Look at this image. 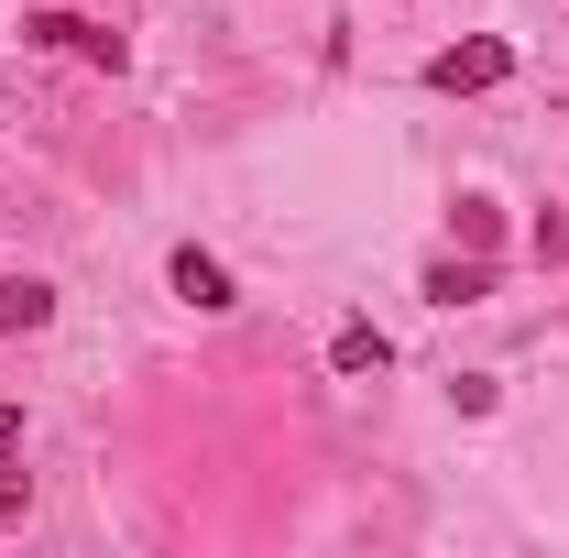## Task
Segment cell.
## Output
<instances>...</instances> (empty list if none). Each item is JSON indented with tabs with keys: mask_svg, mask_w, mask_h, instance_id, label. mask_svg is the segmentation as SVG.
<instances>
[{
	"mask_svg": "<svg viewBox=\"0 0 569 558\" xmlns=\"http://www.w3.org/2000/svg\"><path fill=\"white\" fill-rule=\"evenodd\" d=\"M503 77H515V44H503V33H471V44H438V56H427V88H438V99H482Z\"/></svg>",
	"mask_w": 569,
	"mask_h": 558,
	"instance_id": "obj_1",
	"label": "cell"
},
{
	"mask_svg": "<svg viewBox=\"0 0 569 558\" xmlns=\"http://www.w3.org/2000/svg\"><path fill=\"white\" fill-rule=\"evenodd\" d=\"M22 44H44V56H88V67H132V44L110 33V22H88V11H22Z\"/></svg>",
	"mask_w": 569,
	"mask_h": 558,
	"instance_id": "obj_2",
	"label": "cell"
},
{
	"mask_svg": "<svg viewBox=\"0 0 569 558\" xmlns=\"http://www.w3.org/2000/svg\"><path fill=\"white\" fill-rule=\"evenodd\" d=\"M164 285H176V307H198V318H230V307H241L230 263H219V252H198V241H187V252L164 263Z\"/></svg>",
	"mask_w": 569,
	"mask_h": 558,
	"instance_id": "obj_3",
	"label": "cell"
},
{
	"mask_svg": "<svg viewBox=\"0 0 569 558\" xmlns=\"http://www.w3.org/2000/svg\"><path fill=\"white\" fill-rule=\"evenodd\" d=\"M417 285H427V307H482V296H493V263H482V252H438Z\"/></svg>",
	"mask_w": 569,
	"mask_h": 558,
	"instance_id": "obj_4",
	"label": "cell"
},
{
	"mask_svg": "<svg viewBox=\"0 0 569 558\" xmlns=\"http://www.w3.org/2000/svg\"><path fill=\"white\" fill-rule=\"evenodd\" d=\"M329 372H340V383H372V372H395V340H383L372 318H351V329L329 340Z\"/></svg>",
	"mask_w": 569,
	"mask_h": 558,
	"instance_id": "obj_5",
	"label": "cell"
},
{
	"mask_svg": "<svg viewBox=\"0 0 569 558\" xmlns=\"http://www.w3.org/2000/svg\"><path fill=\"white\" fill-rule=\"evenodd\" d=\"M44 318H56V285L44 275H0V340H33Z\"/></svg>",
	"mask_w": 569,
	"mask_h": 558,
	"instance_id": "obj_6",
	"label": "cell"
},
{
	"mask_svg": "<svg viewBox=\"0 0 569 558\" xmlns=\"http://www.w3.org/2000/svg\"><path fill=\"white\" fill-rule=\"evenodd\" d=\"M449 230H460V252H493L503 219H493V198H460V209H449Z\"/></svg>",
	"mask_w": 569,
	"mask_h": 558,
	"instance_id": "obj_7",
	"label": "cell"
},
{
	"mask_svg": "<svg viewBox=\"0 0 569 558\" xmlns=\"http://www.w3.org/2000/svg\"><path fill=\"white\" fill-rule=\"evenodd\" d=\"M33 515V471H0V526H22Z\"/></svg>",
	"mask_w": 569,
	"mask_h": 558,
	"instance_id": "obj_8",
	"label": "cell"
},
{
	"mask_svg": "<svg viewBox=\"0 0 569 558\" xmlns=\"http://www.w3.org/2000/svg\"><path fill=\"white\" fill-rule=\"evenodd\" d=\"M0 460H22V406H0Z\"/></svg>",
	"mask_w": 569,
	"mask_h": 558,
	"instance_id": "obj_9",
	"label": "cell"
}]
</instances>
